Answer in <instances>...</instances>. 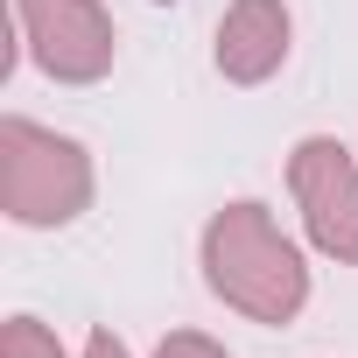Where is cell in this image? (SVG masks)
<instances>
[{
	"instance_id": "6da1fadb",
	"label": "cell",
	"mask_w": 358,
	"mask_h": 358,
	"mask_svg": "<svg viewBox=\"0 0 358 358\" xmlns=\"http://www.w3.org/2000/svg\"><path fill=\"white\" fill-rule=\"evenodd\" d=\"M197 260H204V288H211L225 309H239L246 323L281 330V323H295L302 302H309V260H302V246H295V239L274 225V211L253 204V197L211 211Z\"/></svg>"
},
{
	"instance_id": "7a4b0ae2",
	"label": "cell",
	"mask_w": 358,
	"mask_h": 358,
	"mask_svg": "<svg viewBox=\"0 0 358 358\" xmlns=\"http://www.w3.org/2000/svg\"><path fill=\"white\" fill-rule=\"evenodd\" d=\"M92 204V155L85 141L36 127L22 113L0 120V211L29 232H57Z\"/></svg>"
},
{
	"instance_id": "3957f363",
	"label": "cell",
	"mask_w": 358,
	"mask_h": 358,
	"mask_svg": "<svg viewBox=\"0 0 358 358\" xmlns=\"http://www.w3.org/2000/svg\"><path fill=\"white\" fill-rule=\"evenodd\" d=\"M288 190H295V211H302L309 246L323 260H337V267H358V155L344 141H330V134L295 141Z\"/></svg>"
},
{
	"instance_id": "277c9868",
	"label": "cell",
	"mask_w": 358,
	"mask_h": 358,
	"mask_svg": "<svg viewBox=\"0 0 358 358\" xmlns=\"http://www.w3.org/2000/svg\"><path fill=\"white\" fill-rule=\"evenodd\" d=\"M15 22H22L36 71L57 85H99L120 57L113 15L99 0H15Z\"/></svg>"
},
{
	"instance_id": "5b68a950",
	"label": "cell",
	"mask_w": 358,
	"mask_h": 358,
	"mask_svg": "<svg viewBox=\"0 0 358 358\" xmlns=\"http://www.w3.org/2000/svg\"><path fill=\"white\" fill-rule=\"evenodd\" d=\"M288 43H295V15L288 0H232V8L218 15V71L225 85H267L281 64H288Z\"/></svg>"
},
{
	"instance_id": "8992f818",
	"label": "cell",
	"mask_w": 358,
	"mask_h": 358,
	"mask_svg": "<svg viewBox=\"0 0 358 358\" xmlns=\"http://www.w3.org/2000/svg\"><path fill=\"white\" fill-rule=\"evenodd\" d=\"M0 358H64L57 330L36 323V316H8V330H0Z\"/></svg>"
},
{
	"instance_id": "52a82bcc",
	"label": "cell",
	"mask_w": 358,
	"mask_h": 358,
	"mask_svg": "<svg viewBox=\"0 0 358 358\" xmlns=\"http://www.w3.org/2000/svg\"><path fill=\"white\" fill-rule=\"evenodd\" d=\"M155 358H232L218 337H204V330H169L162 344H155Z\"/></svg>"
},
{
	"instance_id": "ba28073f",
	"label": "cell",
	"mask_w": 358,
	"mask_h": 358,
	"mask_svg": "<svg viewBox=\"0 0 358 358\" xmlns=\"http://www.w3.org/2000/svg\"><path fill=\"white\" fill-rule=\"evenodd\" d=\"M85 358H134V351H127V337H113V330H92V337H85Z\"/></svg>"
}]
</instances>
